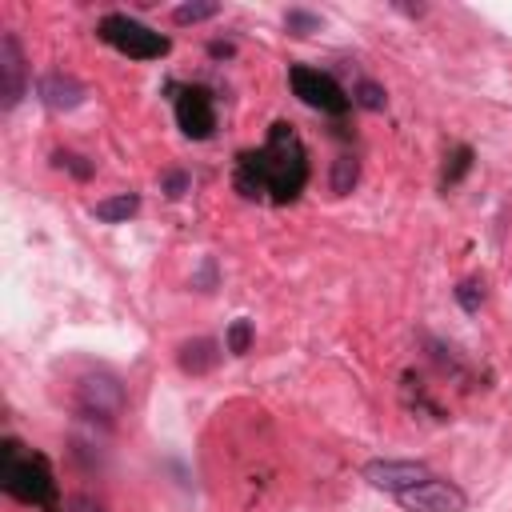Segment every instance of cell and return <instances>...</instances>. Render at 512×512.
I'll use <instances>...</instances> for the list:
<instances>
[{"mask_svg": "<svg viewBox=\"0 0 512 512\" xmlns=\"http://www.w3.org/2000/svg\"><path fill=\"white\" fill-rule=\"evenodd\" d=\"M232 188L244 200L292 204L308 188V148L300 132L288 120H276L260 148H248L236 156Z\"/></svg>", "mask_w": 512, "mask_h": 512, "instance_id": "cell-1", "label": "cell"}, {"mask_svg": "<svg viewBox=\"0 0 512 512\" xmlns=\"http://www.w3.org/2000/svg\"><path fill=\"white\" fill-rule=\"evenodd\" d=\"M0 488L12 500L32 504L40 512H60V488H56V472L48 456L24 448L16 436L0 440Z\"/></svg>", "mask_w": 512, "mask_h": 512, "instance_id": "cell-2", "label": "cell"}, {"mask_svg": "<svg viewBox=\"0 0 512 512\" xmlns=\"http://www.w3.org/2000/svg\"><path fill=\"white\" fill-rule=\"evenodd\" d=\"M96 36H100L108 48H116L120 56H128V60H160V56H168V48H172L168 36L152 32L148 24H140V20L128 16V12H108V16H100Z\"/></svg>", "mask_w": 512, "mask_h": 512, "instance_id": "cell-3", "label": "cell"}, {"mask_svg": "<svg viewBox=\"0 0 512 512\" xmlns=\"http://www.w3.org/2000/svg\"><path fill=\"white\" fill-rule=\"evenodd\" d=\"M288 84H292V92H296L308 108H316V112H324V116H344V112L352 108V96L336 84V76H328V72H320V68L292 64V68H288Z\"/></svg>", "mask_w": 512, "mask_h": 512, "instance_id": "cell-4", "label": "cell"}, {"mask_svg": "<svg viewBox=\"0 0 512 512\" xmlns=\"http://www.w3.org/2000/svg\"><path fill=\"white\" fill-rule=\"evenodd\" d=\"M172 112H176V124L188 140H208L216 132V100L204 84H180L172 88Z\"/></svg>", "mask_w": 512, "mask_h": 512, "instance_id": "cell-5", "label": "cell"}, {"mask_svg": "<svg viewBox=\"0 0 512 512\" xmlns=\"http://www.w3.org/2000/svg\"><path fill=\"white\" fill-rule=\"evenodd\" d=\"M76 408H80L88 420L112 424V420L124 412V384H120L112 372H88V376H80V384H76Z\"/></svg>", "mask_w": 512, "mask_h": 512, "instance_id": "cell-6", "label": "cell"}, {"mask_svg": "<svg viewBox=\"0 0 512 512\" xmlns=\"http://www.w3.org/2000/svg\"><path fill=\"white\" fill-rule=\"evenodd\" d=\"M396 500H400V508H408V512H464V508H468L464 488L452 484V480H440V476H428V480H420L416 488H404Z\"/></svg>", "mask_w": 512, "mask_h": 512, "instance_id": "cell-7", "label": "cell"}, {"mask_svg": "<svg viewBox=\"0 0 512 512\" xmlns=\"http://www.w3.org/2000/svg\"><path fill=\"white\" fill-rule=\"evenodd\" d=\"M24 88H28L24 48H20L16 32H4L0 36V104H4V112H12L24 100Z\"/></svg>", "mask_w": 512, "mask_h": 512, "instance_id": "cell-8", "label": "cell"}, {"mask_svg": "<svg viewBox=\"0 0 512 512\" xmlns=\"http://www.w3.org/2000/svg\"><path fill=\"white\" fill-rule=\"evenodd\" d=\"M428 464L424 460H368L364 464V480L372 488H384L392 496H400L404 488H416L420 480H428Z\"/></svg>", "mask_w": 512, "mask_h": 512, "instance_id": "cell-9", "label": "cell"}, {"mask_svg": "<svg viewBox=\"0 0 512 512\" xmlns=\"http://www.w3.org/2000/svg\"><path fill=\"white\" fill-rule=\"evenodd\" d=\"M176 364H180L184 376H204V372H212V368L220 364V344L208 340V336L184 340V344L176 348Z\"/></svg>", "mask_w": 512, "mask_h": 512, "instance_id": "cell-10", "label": "cell"}, {"mask_svg": "<svg viewBox=\"0 0 512 512\" xmlns=\"http://www.w3.org/2000/svg\"><path fill=\"white\" fill-rule=\"evenodd\" d=\"M40 100H44L52 112H68V108L84 104V84L72 80V76H64V72H48V76L40 80Z\"/></svg>", "mask_w": 512, "mask_h": 512, "instance_id": "cell-11", "label": "cell"}, {"mask_svg": "<svg viewBox=\"0 0 512 512\" xmlns=\"http://www.w3.org/2000/svg\"><path fill=\"white\" fill-rule=\"evenodd\" d=\"M136 208H140V196H136V192H120V196L96 200V204H92V216L104 220V224H120V220L136 216Z\"/></svg>", "mask_w": 512, "mask_h": 512, "instance_id": "cell-12", "label": "cell"}, {"mask_svg": "<svg viewBox=\"0 0 512 512\" xmlns=\"http://www.w3.org/2000/svg\"><path fill=\"white\" fill-rule=\"evenodd\" d=\"M472 160H476V152H472L468 144H456V148L448 152V164H444V176H440V188H452V184H460V180L468 176V168H472Z\"/></svg>", "mask_w": 512, "mask_h": 512, "instance_id": "cell-13", "label": "cell"}, {"mask_svg": "<svg viewBox=\"0 0 512 512\" xmlns=\"http://www.w3.org/2000/svg\"><path fill=\"white\" fill-rule=\"evenodd\" d=\"M356 180H360L356 156H336V160H332V192H336V196H348V192L356 188Z\"/></svg>", "mask_w": 512, "mask_h": 512, "instance_id": "cell-14", "label": "cell"}, {"mask_svg": "<svg viewBox=\"0 0 512 512\" xmlns=\"http://www.w3.org/2000/svg\"><path fill=\"white\" fill-rule=\"evenodd\" d=\"M212 16H220V4H212V0L172 8V20H176V24H204V20H212Z\"/></svg>", "mask_w": 512, "mask_h": 512, "instance_id": "cell-15", "label": "cell"}, {"mask_svg": "<svg viewBox=\"0 0 512 512\" xmlns=\"http://www.w3.org/2000/svg\"><path fill=\"white\" fill-rule=\"evenodd\" d=\"M52 164H56V168H64V172H72L76 180H88V176L96 172V164H92V160H84L80 152H68V148L52 152Z\"/></svg>", "mask_w": 512, "mask_h": 512, "instance_id": "cell-16", "label": "cell"}, {"mask_svg": "<svg viewBox=\"0 0 512 512\" xmlns=\"http://www.w3.org/2000/svg\"><path fill=\"white\" fill-rule=\"evenodd\" d=\"M224 348L232 352V356H244L248 348H252V320H232L228 324V336H224Z\"/></svg>", "mask_w": 512, "mask_h": 512, "instance_id": "cell-17", "label": "cell"}, {"mask_svg": "<svg viewBox=\"0 0 512 512\" xmlns=\"http://www.w3.org/2000/svg\"><path fill=\"white\" fill-rule=\"evenodd\" d=\"M384 88L376 84V80H360L356 88H352V104H360V108H368V112H380L384 108Z\"/></svg>", "mask_w": 512, "mask_h": 512, "instance_id": "cell-18", "label": "cell"}, {"mask_svg": "<svg viewBox=\"0 0 512 512\" xmlns=\"http://www.w3.org/2000/svg\"><path fill=\"white\" fill-rule=\"evenodd\" d=\"M284 24H288L292 36H308V32L320 28V16H316V12H304V8H288V12H284Z\"/></svg>", "mask_w": 512, "mask_h": 512, "instance_id": "cell-19", "label": "cell"}, {"mask_svg": "<svg viewBox=\"0 0 512 512\" xmlns=\"http://www.w3.org/2000/svg\"><path fill=\"white\" fill-rule=\"evenodd\" d=\"M456 304H460L464 312H480V304H484V284H480V280H460V284H456Z\"/></svg>", "mask_w": 512, "mask_h": 512, "instance_id": "cell-20", "label": "cell"}, {"mask_svg": "<svg viewBox=\"0 0 512 512\" xmlns=\"http://www.w3.org/2000/svg\"><path fill=\"white\" fill-rule=\"evenodd\" d=\"M188 184H192V180H188V172H180V168H176V172H168V176H164V196L180 200V196L188 192Z\"/></svg>", "mask_w": 512, "mask_h": 512, "instance_id": "cell-21", "label": "cell"}, {"mask_svg": "<svg viewBox=\"0 0 512 512\" xmlns=\"http://www.w3.org/2000/svg\"><path fill=\"white\" fill-rule=\"evenodd\" d=\"M196 284H200V292H212V284H216V264H212V260H204V264H200Z\"/></svg>", "mask_w": 512, "mask_h": 512, "instance_id": "cell-22", "label": "cell"}, {"mask_svg": "<svg viewBox=\"0 0 512 512\" xmlns=\"http://www.w3.org/2000/svg\"><path fill=\"white\" fill-rule=\"evenodd\" d=\"M68 508H72V512H104V504H100V500H92V496H72V500H68Z\"/></svg>", "mask_w": 512, "mask_h": 512, "instance_id": "cell-23", "label": "cell"}, {"mask_svg": "<svg viewBox=\"0 0 512 512\" xmlns=\"http://www.w3.org/2000/svg\"><path fill=\"white\" fill-rule=\"evenodd\" d=\"M208 52H212V56H232V44H220V40H216V44H208Z\"/></svg>", "mask_w": 512, "mask_h": 512, "instance_id": "cell-24", "label": "cell"}]
</instances>
